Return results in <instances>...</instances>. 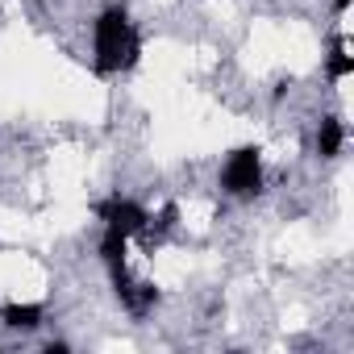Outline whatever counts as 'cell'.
Here are the masks:
<instances>
[{
    "label": "cell",
    "instance_id": "6da1fadb",
    "mask_svg": "<svg viewBox=\"0 0 354 354\" xmlns=\"http://www.w3.org/2000/svg\"><path fill=\"white\" fill-rule=\"evenodd\" d=\"M92 55H96V71L100 75H121L138 63L142 55V38L129 21V13L121 5L104 9L96 21H92Z\"/></svg>",
    "mask_w": 354,
    "mask_h": 354
},
{
    "label": "cell",
    "instance_id": "7a4b0ae2",
    "mask_svg": "<svg viewBox=\"0 0 354 354\" xmlns=\"http://www.w3.org/2000/svg\"><path fill=\"white\" fill-rule=\"evenodd\" d=\"M221 188L238 201H254L263 192V150L259 146L230 150V158L221 167Z\"/></svg>",
    "mask_w": 354,
    "mask_h": 354
},
{
    "label": "cell",
    "instance_id": "3957f363",
    "mask_svg": "<svg viewBox=\"0 0 354 354\" xmlns=\"http://www.w3.org/2000/svg\"><path fill=\"white\" fill-rule=\"evenodd\" d=\"M96 217L104 221L109 234H121V238H138V234L150 230V213H146L138 201H129V196H109V201H100V205H96Z\"/></svg>",
    "mask_w": 354,
    "mask_h": 354
},
{
    "label": "cell",
    "instance_id": "277c9868",
    "mask_svg": "<svg viewBox=\"0 0 354 354\" xmlns=\"http://www.w3.org/2000/svg\"><path fill=\"white\" fill-rule=\"evenodd\" d=\"M109 275H113V288H117V296H121V304H125L129 313H146L150 304H158V292H154L150 283H138V279L125 271V263H113Z\"/></svg>",
    "mask_w": 354,
    "mask_h": 354
},
{
    "label": "cell",
    "instance_id": "5b68a950",
    "mask_svg": "<svg viewBox=\"0 0 354 354\" xmlns=\"http://www.w3.org/2000/svg\"><path fill=\"white\" fill-rule=\"evenodd\" d=\"M342 142H346V129L337 117H321V129H317V150L321 158H337L342 154Z\"/></svg>",
    "mask_w": 354,
    "mask_h": 354
},
{
    "label": "cell",
    "instance_id": "8992f818",
    "mask_svg": "<svg viewBox=\"0 0 354 354\" xmlns=\"http://www.w3.org/2000/svg\"><path fill=\"white\" fill-rule=\"evenodd\" d=\"M0 321L9 329H38L42 325V304H5L0 308Z\"/></svg>",
    "mask_w": 354,
    "mask_h": 354
},
{
    "label": "cell",
    "instance_id": "52a82bcc",
    "mask_svg": "<svg viewBox=\"0 0 354 354\" xmlns=\"http://www.w3.org/2000/svg\"><path fill=\"white\" fill-rule=\"evenodd\" d=\"M329 75H333V80L354 75V59L346 55V42H333V55H329Z\"/></svg>",
    "mask_w": 354,
    "mask_h": 354
},
{
    "label": "cell",
    "instance_id": "ba28073f",
    "mask_svg": "<svg viewBox=\"0 0 354 354\" xmlns=\"http://www.w3.org/2000/svg\"><path fill=\"white\" fill-rule=\"evenodd\" d=\"M333 9H337V13H346V9H350V0H333Z\"/></svg>",
    "mask_w": 354,
    "mask_h": 354
}]
</instances>
